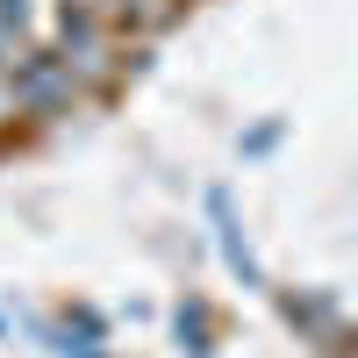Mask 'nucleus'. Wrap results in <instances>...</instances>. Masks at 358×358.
<instances>
[{
    "mask_svg": "<svg viewBox=\"0 0 358 358\" xmlns=\"http://www.w3.org/2000/svg\"><path fill=\"white\" fill-rule=\"evenodd\" d=\"M172 337H179L187 358H215V315H208L201 294H187V301L172 308Z\"/></svg>",
    "mask_w": 358,
    "mask_h": 358,
    "instance_id": "nucleus-7",
    "label": "nucleus"
},
{
    "mask_svg": "<svg viewBox=\"0 0 358 358\" xmlns=\"http://www.w3.org/2000/svg\"><path fill=\"white\" fill-rule=\"evenodd\" d=\"M22 129V101H15V65H0V136Z\"/></svg>",
    "mask_w": 358,
    "mask_h": 358,
    "instance_id": "nucleus-9",
    "label": "nucleus"
},
{
    "mask_svg": "<svg viewBox=\"0 0 358 358\" xmlns=\"http://www.w3.org/2000/svg\"><path fill=\"white\" fill-rule=\"evenodd\" d=\"M15 101H22V129H50V122H72V115L86 108L79 79H72L65 65H57V57H50L43 43L15 57Z\"/></svg>",
    "mask_w": 358,
    "mask_h": 358,
    "instance_id": "nucleus-2",
    "label": "nucleus"
},
{
    "mask_svg": "<svg viewBox=\"0 0 358 358\" xmlns=\"http://www.w3.org/2000/svg\"><path fill=\"white\" fill-rule=\"evenodd\" d=\"M280 308H287L294 330H301L308 344H322L330 358L351 351V322H344V301H337L330 287H287V294H280Z\"/></svg>",
    "mask_w": 358,
    "mask_h": 358,
    "instance_id": "nucleus-3",
    "label": "nucleus"
},
{
    "mask_svg": "<svg viewBox=\"0 0 358 358\" xmlns=\"http://www.w3.org/2000/svg\"><path fill=\"white\" fill-rule=\"evenodd\" d=\"M43 50L79 79V94H86V101H108L115 86L136 72V43L122 36V29H108V22H94V15H79V8H65V0H57V15H50V43H43Z\"/></svg>",
    "mask_w": 358,
    "mask_h": 358,
    "instance_id": "nucleus-1",
    "label": "nucleus"
},
{
    "mask_svg": "<svg viewBox=\"0 0 358 358\" xmlns=\"http://www.w3.org/2000/svg\"><path fill=\"white\" fill-rule=\"evenodd\" d=\"M208 222H215V251H222V265H229L244 287H265V265H258L251 236H244V215H236V201H229L222 187H208Z\"/></svg>",
    "mask_w": 358,
    "mask_h": 358,
    "instance_id": "nucleus-5",
    "label": "nucleus"
},
{
    "mask_svg": "<svg viewBox=\"0 0 358 358\" xmlns=\"http://www.w3.org/2000/svg\"><path fill=\"white\" fill-rule=\"evenodd\" d=\"M43 337H50L57 358H108V322H101L94 308H65Z\"/></svg>",
    "mask_w": 358,
    "mask_h": 358,
    "instance_id": "nucleus-6",
    "label": "nucleus"
},
{
    "mask_svg": "<svg viewBox=\"0 0 358 358\" xmlns=\"http://www.w3.org/2000/svg\"><path fill=\"white\" fill-rule=\"evenodd\" d=\"M273 143H280V122H265V129H251V136H244V158H265Z\"/></svg>",
    "mask_w": 358,
    "mask_h": 358,
    "instance_id": "nucleus-10",
    "label": "nucleus"
},
{
    "mask_svg": "<svg viewBox=\"0 0 358 358\" xmlns=\"http://www.w3.org/2000/svg\"><path fill=\"white\" fill-rule=\"evenodd\" d=\"M65 8L94 15V22H108V29H122L129 43H151V36H165V29L194 8V0H65Z\"/></svg>",
    "mask_w": 358,
    "mask_h": 358,
    "instance_id": "nucleus-4",
    "label": "nucleus"
},
{
    "mask_svg": "<svg viewBox=\"0 0 358 358\" xmlns=\"http://www.w3.org/2000/svg\"><path fill=\"white\" fill-rule=\"evenodd\" d=\"M0 337H8V322H0Z\"/></svg>",
    "mask_w": 358,
    "mask_h": 358,
    "instance_id": "nucleus-11",
    "label": "nucleus"
},
{
    "mask_svg": "<svg viewBox=\"0 0 358 358\" xmlns=\"http://www.w3.org/2000/svg\"><path fill=\"white\" fill-rule=\"evenodd\" d=\"M22 50H36V8L29 0H0V65H15Z\"/></svg>",
    "mask_w": 358,
    "mask_h": 358,
    "instance_id": "nucleus-8",
    "label": "nucleus"
}]
</instances>
